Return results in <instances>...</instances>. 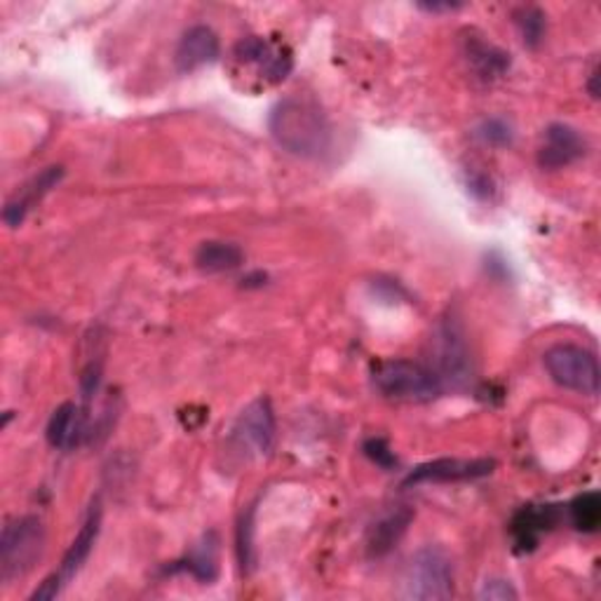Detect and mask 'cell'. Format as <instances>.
<instances>
[{
  "mask_svg": "<svg viewBox=\"0 0 601 601\" xmlns=\"http://www.w3.org/2000/svg\"><path fill=\"white\" fill-rule=\"evenodd\" d=\"M268 130L277 146L304 160L322 158L332 146V125L325 111L306 97L277 101L268 116Z\"/></svg>",
  "mask_w": 601,
  "mask_h": 601,
  "instance_id": "1",
  "label": "cell"
},
{
  "mask_svg": "<svg viewBox=\"0 0 601 601\" xmlns=\"http://www.w3.org/2000/svg\"><path fill=\"white\" fill-rule=\"evenodd\" d=\"M374 388L397 402H431L442 395L444 383L433 372L412 359H383L372 370Z\"/></svg>",
  "mask_w": 601,
  "mask_h": 601,
  "instance_id": "2",
  "label": "cell"
},
{
  "mask_svg": "<svg viewBox=\"0 0 601 601\" xmlns=\"http://www.w3.org/2000/svg\"><path fill=\"white\" fill-rule=\"evenodd\" d=\"M402 599L442 601L454 594V564L442 548H421L402 578Z\"/></svg>",
  "mask_w": 601,
  "mask_h": 601,
  "instance_id": "3",
  "label": "cell"
},
{
  "mask_svg": "<svg viewBox=\"0 0 601 601\" xmlns=\"http://www.w3.org/2000/svg\"><path fill=\"white\" fill-rule=\"evenodd\" d=\"M42 548H46V526L36 514H24V518L8 522L0 535V578L3 583L27 575L38 564Z\"/></svg>",
  "mask_w": 601,
  "mask_h": 601,
  "instance_id": "4",
  "label": "cell"
},
{
  "mask_svg": "<svg viewBox=\"0 0 601 601\" xmlns=\"http://www.w3.org/2000/svg\"><path fill=\"white\" fill-rule=\"evenodd\" d=\"M548 376L560 388L594 397L599 393V359L592 351L575 346V343H556L543 355Z\"/></svg>",
  "mask_w": 601,
  "mask_h": 601,
  "instance_id": "5",
  "label": "cell"
},
{
  "mask_svg": "<svg viewBox=\"0 0 601 601\" xmlns=\"http://www.w3.org/2000/svg\"><path fill=\"white\" fill-rule=\"evenodd\" d=\"M233 57L243 67H252L256 76L264 78L266 82L275 85L287 80V76L294 69L292 50L285 48L283 42H275L262 36H247L243 38L233 50Z\"/></svg>",
  "mask_w": 601,
  "mask_h": 601,
  "instance_id": "6",
  "label": "cell"
},
{
  "mask_svg": "<svg viewBox=\"0 0 601 601\" xmlns=\"http://www.w3.org/2000/svg\"><path fill=\"white\" fill-rule=\"evenodd\" d=\"M275 412L268 397H256L233 425V442L252 456H268L275 444Z\"/></svg>",
  "mask_w": 601,
  "mask_h": 601,
  "instance_id": "7",
  "label": "cell"
},
{
  "mask_svg": "<svg viewBox=\"0 0 601 601\" xmlns=\"http://www.w3.org/2000/svg\"><path fill=\"white\" fill-rule=\"evenodd\" d=\"M493 470H496V461L493 459H435L414 467L404 477L402 486L475 482L489 477Z\"/></svg>",
  "mask_w": 601,
  "mask_h": 601,
  "instance_id": "8",
  "label": "cell"
},
{
  "mask_svg": "<svg viewBox=\"0 0 601 601\" xmlns=\"http://www.w3.org/2000/svg\"><path fill=\"white\" fill-rule=\"evenodd\" d=\"M585 154L588 139L581 135V130L566 122H552L545 130L543 146L539 148V165L548 171H556L581 160Z\"/></svg>",
  "mask_w": 601,
  "mask_h": 601,
  "instance_id": "9",
  "label": "cell"
},
{
  "mask_svg": "<svg viewBox=\"0 0 601 601\" xmlns=\"http://www.w3.org/2000/svg\"><path fill=\"white\" fill-rule=\"evenodd\" d=\"M442 383L461 385L470 374V353L459 322L444 319L437 332V372Z\"/></svg>",
  "mask_w": 601,
  "mask_h": 601,
  "instance_id": "10",
  "label": "cell"
},
{
  "mask_svg": "<svg viewBox=\"0 0 601 601\" xmlns=\"http://www.w3.org/2000/svg\"><path fill=\"white\" fill-rule=\"evenodd\" d=\"M562 520V512L556 505H524L514 512L510 522V535L514 550L533 552L541 543V535L552 531Z\"/></svg>",
  "mask_w": 601,
  "mask_h": 601,
  "instance_id": "11",
  "label": "cell"
},
{
  "mask_svg": "<svg viewBox=\"0 0 601 601\" xmlns=\"http://www.w3.org/2000/svg\"><path fill=\"white\" fill-rule=\"evenodd\" d=\"M219 55H221L219 36L209 27L198 24V27H190L179 38V46L175 50V67L181 73H190L203 67H209V63L219 59Z\"/></svg>",
  "mask_w": 601,
  "mask_h": 601,
  "instance_id": "12",
  "label": "cell"
},
{
  "mask_svg": "<svg viewBox=\"0 0 601 601\" xmlns=\"http://www.w3.org/2000/svg\"><path fill=\"white\" fill-rule=\"evenodd\" d=\"M88 414H90V410L82 404L63 402L61 406H57L55 414L50 416L48 431H46L50 446H55L59 451H73L76 446H80L82 440L90 437Z\"/></svg>",
  "mask_w": 601,
  "mask_h": 601,
  "instance_id": "13",
  "label": "cell"
},
{
  "mask_svg": "<svg viewBox=\"0 0 601 601\" xmlns=\"http://www.w3.org/2000/svg\"><path fill=\"white\" fill-rule=\"evenodd\" d=\"M63 179V167L61 165H50L40 171L38 177H33L24 190L19 193V196L14 200H10L3 209V221L10 226V228H17L24 224L29 209L40 203L42 198L48 196V193Z\"/></svg>",
  "mask_w": 601,
  "mask_h": 601,
  "instance_id": "14",
  "label": "cell"
},
{
  "mask_svg": "<svg viewBox=\"0 0 601 601\" xmlns=\"http://www.w3.org/2000/svg\"><path fill=\"white\" fill-rule=\"evenodd\" d=\"M99 529H101V503L97 499L92 503V508L88 510V518H85V522H82L78 535L73 539V543L69 545L67 554H63V560H61L59 575L63 578V583H69L71 578H76L78 571L85 566V562L90 560L95 543L99 539Z\"/></svg>",
  "mask_w": 601,
  "mask_h": 601,
  "instance_id": "15",
  "label": "cell"
},
{
  "mask_svg": "<svg viewBox=\"0 0 601 601\" xmlns=\"http://www.w3.org/2000/svg\"><path fill=\"white\" fill-rule=\"evenodd\" d=\"M414 522V512L410 508H395L376 520L367 535V554L372 560H381L404 539L406 529Z\"/></svg>",
  "mask_w": 601,
  "mask_h": 601,
  "instance_id": "16",
  "label": "cell"
},
{
  "mask_svg": "<svg viewBox=\"0 0 601 601\" xmlns=\"http://www.w3.org/2000/svg\"><path fill=\"white\" fill-rule=\"evenodd\" d=\"M465 59L482 80H496L508 73L510 69V55L501 50L493 42H486L480 36H467L465 38Z\"/></svg>",
  "mask_w": 601,
  "mask_h": 601,
  "instance_id": "17",
  "label": "cell"
},
{
  "mask_svg": "<svg viewBox=\"0 0 601 601\" xmlns=\"http://www.w3.org/2000/svg\"><path fill=\"white\" fill-rule=\"evenodd\" d=\"M245 264V252L235 243L209 240L196 252V266L203 273H228Z\"/></svg>",
  "mask_w": 601,
  "mask_h": 601,
  "instance_id": "18",
  "label": "cell"
},
{
  "mask_svg": "<svg viewBox=\"0 0 601 601\" xmlns=\"http://www.w3.org/2000/svg\"><path fill=\"white\" fill-rule=\"evenodd\" d=\"M179 569L188 571L193 578H198L200 583H211L217 578L219 564H217V535L207 533L203 543L193 548L184 562H179Z\"/></svg>",
  "mask_w": 601,
  "mask_h": 601,
  "instance_id": "19",
  "label": "cell"
},
{
  "mask_svg": "<svg viewBox=\"0 0 601 601\" xmlns=\"http://www.w3.org/2000/svg\"><path fill=\"white\" fill-rule=\"evenodd\" d=\"M569 520L575 531L594 533L601 526V496L599 491H585L569 503Z\"/></svg>",
  "mask_w": 601,
  "mask_h": 601,
  "instance_id": "20",
  "label": "cell"
},
{
  "mask_svg": "<svg viewBox=\"0 0 601 601\" xmlns=\"http://www.w3.org/2000/svg\"><path fill=\"white\" fill-rule=\"evenodd\" d=\"M512 17H514V27H518L524 46L531 50L541 48V42L545 40V31H548L545 12L535 6H522V8L514 10Z\"/></svg>",
  "mask_w": 601,
  "mask_h": 601,
  "instance_id": "21",
  "label": "cell"
},
{
  "mask_svg": "<svg viewBox=\"0 0 601 601\" xmlns=\"http://www.w3.org/2000/svg\"><path fill=\"white\" fill-rule=\"evenodd\" d=\"M477 137L482 144H486L491 148H505L514 141L512 125L505 118H486L477 127Z\"/></svg>",
  "mask_w": 601,
  "mask_h": 601,
  "instance_id": "22",
  "label": "cell"
},
{
  "mask_svg": "<svg viewBox=\"0 0 601 601\" xmlns=\"http://www.w3.org/2000/svg\"><path fill=\"white\" fill-rule=\"evenodd\" d=\"M238 560L245 573H249L256 564V554H254V508H249L238 526Z\"/></svg>",
  "mask_w": 601,
  "mask_h": 601,
  "instance_id": "23",
  "label": "cell"
},
{
  "mask_svg": "<svg viewBox=\"0 0 601 601\" xmlns=\"http://www.w3.org/2000/svg\"><path fill=\"white\" fill-rule=\"evenodd\" d=\"M362 451H364V456H367L381 470H393V467H397L395 451L391 449V444L385 442L383 437H370L367 442L362 444Z\"/></svg>",
  "mask_w": 601,
  "mask_h": 601,
  "instance_id": "24",
  "label": "cell"
},
{
  "mask_svg": "<svg viewBox=\"0 0 601 601\" xmlns=\"http://www.w3.org/2000/svg\"><path fill=\"white\" fill-rule=\"evenodd\" d=\"M465 186H467L470 196L482 200V203L496 196V184H493V179L486 175V171H480V169H467Z\"/></svg>",
  "mask_w": 601,
  "mask_h": 601,
  "instance_id": "25",
  "label": "cell"
},
{
  "mask_svg": "<svg viewBox=\"0 0 601 601\" xmlns=\"http://www.w3.org/2000/svg\"><path fill=\"white\" fill-rule=\"evenodd\" d=\"M477 597L482 601H514L520 597V592L512 588L510 581H503V578H491V581L482 583Z\"/></svg>",
  "mask_w": 601,
  "mask_h": 601,
  "instance_id": "26",
  "label": "cell"
},
{
  "mask_svg": "<svg viewBox=\"0 0 601 601\" xmlns=\"http://www.w3.org/2000/svg\"><path fill=\"white\" fill-rule=\"evenodd\" d=\"M61 585H67V583H63V578H61L59 571H57V573L48 575L46 581H42V583L31 592L29 601H52V599H57V594L61 592Z\"/></svg>",
  "mask_w": 601,
  "mask_h": 601,
  "instance_id": "27",
  "label": "cell"
},
{
  "mask_svg": "<svg viewBox=\"0 0 601 601\" xmlns=\"http://www.w3.org/2000/svg\"><path fill=\"white\" fill-rule=\"evenodd\" d=\"M418 8L425 12H451V10H459L463 6L461 3H418Z\"/></svg>",
  "mask_w": 601,
  "mask_h": 601,
  "instance_id": "28",
  "label": "cell"
},
{
  "mask_svg": "<svg viewBox=\"0 0 601 601\" xmlns=\"http://www.w3.org/2000/svg\"><path fill=\"white\" fill-rule=\"evenodd\" d=\"M590 95L597 99V69L590 73Z\"/></svg>",
  "mask_w": 601,
  "mask_h": 601,
  "instance_id": "29",
  "label": "cell"
}]
</instances>
